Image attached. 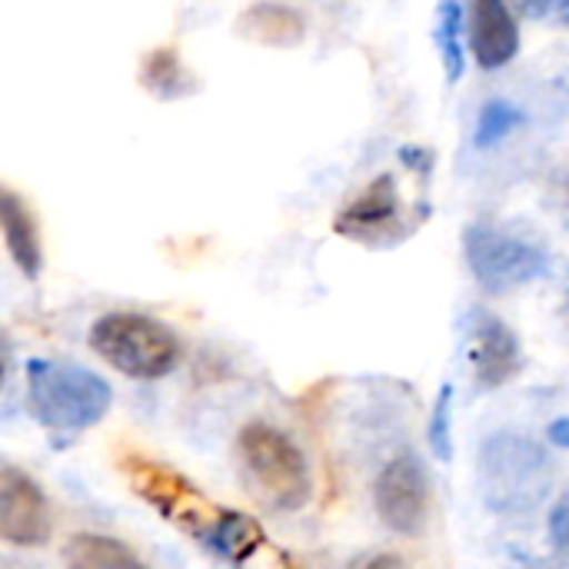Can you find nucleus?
I'll return each mask as SVG.
<instances>
[{"label":"nucleus","instance_id":"f257e3e1","mask_svg":"<svg viewBox=\"0 0 569 569\" xmlns=\"http://www.w3.org/2000/svg\"><path fill=\"white\" fill-rule=\"evenodd\" d=\"M553 457L533 437L503 430L490 433L477 453V493L490 513L527 517L553 493Z\"/></svg>","mask_w":569,"mask_h":569},{"label":"nucleus","instance_id":"f03ea898","mask_svg":"<svg viewBox=\"0 0 569 569\" xmlns=\"http://www.w3.org/2000/svg\"><path fill=\"white\" fill-rule=\"evenodd\" d=\"M113 403L110 383L63 360H27V407L47 433H83L97 427Z\"/></svg>","mask_w":569,"mask_h":569},{"label":"nucleus","instance_id":"7ed1b4c3","mask_svg":"<svg viewBox=\"0 0 569 569\" xmlns=\"http://www.w3.org/2000/svg\"><path fill=\"white\" fill-rule=\"evenodd\" d=\"M240 477L250 497L273 513H297L313 497V477L303 450L277 427L253 420L237 437Z\"/></svg>","mask_w":569,"mask_h":569},{"label":"nucleus","instance_id":"20e7f679","mask_svg":"<svg viewBox=\"0 0 569 569\" xmlns=\"http://www.w3.org/2000/svg\"><path fill=\"white\" fill-rule=\"evenodd\" d=\"M90 350L130 380H163L180 367V340L143 313H103L90 327Z\"/></svg>","mask_w":569,"mask_h":569},{"label":"nucleus","instance_id":"39448f33","mask_svg":"<svg viewBox=\"0 0 569 569\" xmlns=\"http://www.w3.org/2000/svg\"><path fill=\"white\" fill-rule=\"evenodd\" d=\"M463 257L487 293H513L550 273V250L540 240L487 220L463 230Z\"/></svg>","mask_w":569,"mask_h":569},{"label":"nucleus","instance_id":"423d86ee","mask_svg":"<svg viewBox=\"0 0 569 569\" xmlns=\"http://www.w3.org/2000/svg\"><path fill=\"white\" fill-rule=\"evenodd\" d=\"M127 477H130V487L140 500H147L163 520H170L177 530L190 533L197 543H203L210 550L227 510L210 503L187 477H180L177 470L163 467V463H153V460H127Z\"/></svg>","mask_w":569,"mask_h":569},{"label":"nucleus","instance_id":"0eeeda50","mask_svg":"<svg viewBox=\"0 0 569 569\" xmlns=\"http://www.w3.org/2000/svg\"><path fill=\"white\" fill-rule=\"evenodd\" d=\"M373 507L380 523L397 537H420L427 530L433 513V480L417 453H400L380 470Z\"/></svg>","mask_w":569,"mask_h":569},{"label":"nucleus","instance_id":"6e6552de","mask_svg":"<svg viewBox=\"0 0 569 569\" xmlns=\"http://www.w3.org/2000/svg\"><path fill=\"white\" fill-rule=\"evenodd\" d=\"M460 330H463V350H467L477 390L483 393L500 390L520 373L523 347L503 317H497L487 307H473L463 313Z\"/></svg>","mask_w":569,"mask_h":569},{"label":"nucleus","instance_id":"1a4fd4ad","mask_svg":"<svg viewBox=\"0 0 569 569\" xmlns=\"http://www.w3.org/2000/svg\"><path fill=\"white\" fill-rule=\"evenodd\" d=\"M403 203L390 173L377 177L360 197H353L333 220V230L367 247H390L403 240Z\"/></svg>","mask_w":569,"mask_h":569},{"label":"nucleus","instance_id":"9d476101","mask_svg":"<svg viewBox=\"0 0 569 569\" xmlns=\"http://www.w3.org/2000/svg\"><path fill=\"white\" fill-rule=\"evenodd\" d=\"M50 503L40 483L3 463L0 467V540L10 547H43L50 540Z\"/></svg>","mask_w":569,"mask_h":569},{"label":"nucleus","instance_id":"9b49d317","mask_svg":"<svg viewBox=\"0 0 569 569\" xmlns=\"http://www.w3.org/2000/svg\"><path fill=\"white\" fill-rule=\"evenodd\" d=\"M467 40L483 70L507 67L520 50V27L507 0H467Z\"/></svg>","mask_w":569,"mask_h":569},{"label":"nucleus","instance_id":"f8f14e48","mask_svg":"<svg viewBox=\"0 0 569 569\" xmlns=\"http://www.w3.org/2000/svg\"><path fill=\"white\" fill-rule=\"evenodd\" d=\"M0 227H3V243L13 257V263L20 267L23 277L37 280L43 270V250H40V233L33 223L30 207L13 193L3 190L0 193Z\"/></svg>","mask_w":569,"mask_h":569},{"label":"nucleus","instance_id":"ddd939ff","mask_svg":"<svg viewBox=\"0 0 569 569\" xmlns=\"http://www.w3.org/2000/svg\"><path fill=\"white\" fill-rule=\"evenodd\" d=\"M237 30L253 40V43H263V47H293L303 40V17L287 7V3H277V0H263V3H253L240 13L237 20Z\"/></svg>","mask_w":569,"mask_h":569},{"label":"nucleus","instance_id":"4468645a","mask_svg":"<svg viewBox=\"0 0 569 569\" xmlns=\"http://www.w3.org/2000/svg\"><path fill=\"white\" fill-rule=\"evenodd\" d=\"M63 569H147V563L113 537L77 533L63 547Z\"/></svg>","mask_w":569,"mask_h":569},{"label":"nucleus","instance_id":"2eb2a0df","mask_svg":"<svg viewBox=\"0 0 569 569\" xmlns=\"http://www.w3.org/2000/svg\"><path fill=\"white\" fill-rule=\"evenodd\" d=\"M140 83L157 100H180V97L197 93V80L183 67V60L177 57L173 47H157L153 53H147V60L140 67Z\"/></svg>","mask_w":569,"mask_h":569},{"label":"nucleus","instance_id":"dca6fc26","mask_svg":"<svg viewBox=\"0 0 569 569\" xmlns=\"http://www.w3.org/2000/svg\"><path fill=\"white\" fill-rule=\"evenodd\" d=\"M463 33H467V10L460 0H440L437 3V27L433 40L443 60V73L450 83L463 77Z\"/></svg>","mask_w":569,"mask_h":569},{"label":"nucleus","instance_id":"f3484780","mask_svg":"<svg viewBox=\"0 0 569 569\" xmlns=\"http://www.w3.org/2000/svg\"><path fill=\"white\" fill-rule=\"evenodd\" d=\"M527 123V113L510 103V100H487L480 117H477V133H473V143L480 150H493L500 140H507L513 130H520Z\"/></svg>","mask_w":569,"mask_h":569},{"label":"nucleus","instance_id":"a211bd4d","mask_svg":"<svg viewBox=\"0 0 569 569\" xmlns=\"http://www.w3.org/2000/svg\"><path fill=\"white\" fill-rule=\"evenodd\" d=\"M427 443L440 463L453 460V387L450 383H443L433 400V410L427 420Z\"/></svg>","mask_w":569,"mask_h":569},{"label":"nucleus","instance_id":"6ab92c4d","mask_svg":"<svg viewBox=\"0 0 569 569\" xmlns=\"http://www.w3.org/2000/svg\"><path fill=\"white\" fill-rule=\"evenodd\" d=\"M513 7L527 20H540L547 27H569V0H513Z\"/></svg>","mask_w":569,"mask_h":569},{"label":"nucleus","instance_id":"aec40b11","mask_svg":"<svg viewBox=\"0 0 569 569\" xmlns=\"http://www.w3.org/2000/svg\"><path fill=\"white\" fill-rule=\"evenodd\" d=\"M547 533H550L553 550L569 563V490H563L560 500L553 503L550 520H547Z\"/></svg>","mask_w":569,"mask_h":569},{"label":"nucleus","instance_id":"412c9836","mask_svg":"<svg viewBox=\"0 0 569 569\" xmlns=\"http://www.w3.org/2000/svg\"><path fill=\"white\" fill-rule=\"evenodd\" d=\"M547 437L557 443V447H563L569 450V417H560V420H553L550 423V430H547Z\"/></svg>","mask_w":569,"mask_h":569},{"label":"nucleus","instance_id":"4be33fe9","mask_svg":"<svg viewBox=\"0 0 569 569\" xmlns=\"http://www.w3.org/2000/svg\"><path fill=\"white\" fill-rule=\"evenodd\" d=\"M363 569H410V567H407V560H400V557H393V553H380V557H373V560H370Z\"/></svg>","mask_w":569,"mask_h":569},{"label":"nucleus","instance_id":"5701e85b","mask_svg":"<svg viewBox=\"0 0 569 569\" xmlns=\"http://www.w3.org/2000/svg\"><path fill=\"white\" fill-rule=\"evenodd\" d=\"M560 220H563V227L569 230V177L560 183Z\"/></svg>","mask_w":569,"mask_h":569},{"label":"nucleus","instance_id":"b1692460","mask_svg":"<svg viewBox=\"0 0 569 569\" xmlns=\"http://www.w3.org/2000/svg\"><path fill=\"white\" fill-rule=\"evenodd\" d=\"M520 569H560V567H553V563H533V560H530V563H523Z\"/></svg>","mask_w":569,"mask_h":569},{"label":"nucleus","instance_id":"393cba45","mask_svg":"<svg viewBox=\"0 0 569 569\" xmlns=\"http://www.w3.org/2000/svg\"><path fill=\"white\" fill-rule=\"evenodd\" d=\"M563 323H567V333H569V287H567V303H563Z\"/></svg>","mask_w":569,"mask_h":569}]
</instances>
